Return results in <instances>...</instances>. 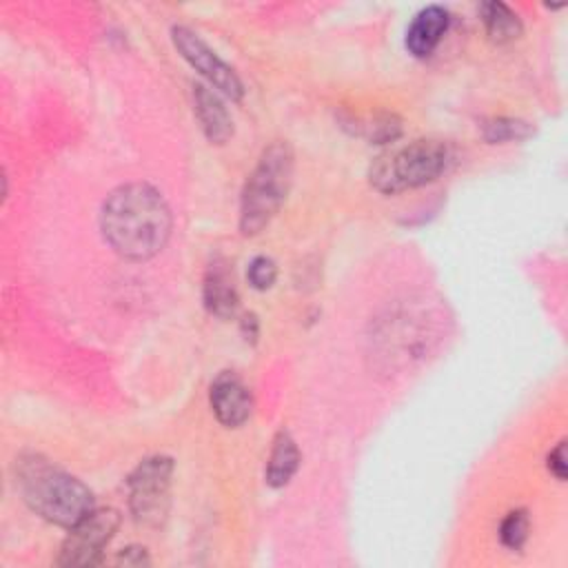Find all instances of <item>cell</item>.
Returning a JSON list of instances; mask_svg holds the SVG:
<instances>
[{
    "label": "cell",
    "instance_id": "6da1fadb",
    "mask_svg": "<svg viewBox=\"0 0 568 568\" xmlns=\"http://www.w3.org/2000/svg\"><path fill=\"white\" fill-rule=\"evenodd\" d=\"M100 231L120 257L144 262L164 248L171 235V209L151 184L129 182L104 197Z\"/></svg>",
    "mask_w": 568,
    "mask_h": 568
},
{
    "label": "cell",
    "instance_id": "7a4b0ae2",
    "mask_svg": "<svg viewBox=\"0 0 568 568\" xmlns=\"http://www.w3.org/2000/svg\"><path fill=\"white\" fill-rule=\"evenodd\" d=\"M16 477L29 508L55 526L71 528L93 510L89 486L40 455L20 457Z\"/></svg>",
    "mask_w": 568,
    "mask_h": 568
},
{
    "label": "cell",
    "instance_id": "3957f363",
    "mask_svg": "<svg viewBox=\"0 0 568 568\" xmlns=\"http://www.w3.org/2000/svg\"><path fill=\"white\" fill-rule=\"evenodd\" d=\"M293 180V151L286 142H273L260 155L248 175L240 202V231L260 233L280 211Z\"/></svg>",
    "mask_w": 568,
    "mask_h": 568
},
{
    "label": "cell",
    "instance_id": "277c9868",
    "mask_svg": "<svg viewBox=\"0 0 568 568\" xmlns=\"http://www.w3.org/2000/svg\"><path fill=\"white\" fill-rule=\"evenodd\" d=\"M450 162V151L439 140H415L393 153L379 155L371 166V184L379 193H399L437 180Z\"/></svg>",
    "mask_w": 568,
    "mask_h": 568
},
{
    "label": "cell",
    "instance_id": "5b68a950",
    "mask_svg": "<svg viewBox=\"0 0 568 568\" xmlns=\"http://www.w3.org/2000/svg\"><path fill=\"white\" fill-rule=\"evenodd\" d=\"M173 459L153 455L142 459L129 475V506L133 517L144 526H160L169 513V488Z\"/></svg>",
    "mask_w": 568,
    "mask_h": 568
},
{
    "label": "cell",
    "instance_id": "8992f818",
    "mask_svg": "<svg viewBox=\"0 0 568 568\" xmlns=\"http://www.w3.org/2000/svg\"><path fill=\"white\" fill-rule=\"evenodd\" d=\"M120 524V515L113 508H93L84 519L71 526L58 564L60 566H93L102 561L104 546L113 539Z\"/></svg>",
    "mask_w": 568,
    "mask_h": 568
},
{
    "label": "cell",
    "instance_id": "52a82bcc",
    "mask_svg": "<svg viewBox=\"0 0 568 568\" xmlns=\"http://www.w3.org/2000/svg\"><path fill=\"white\" fill-rule=\"evenodd\" d=\"M171 38L175 49L180 51V55L202 75L206 78V82L220 91L222 95L231 98V100H242L244 95V84L237 78V73L215 53L211 51V47L191 29L186 27H173L171 29Z\"/></svg>",
    "mask_w": 568,
    "mask_h": 568
},
{
    "label": "cell",
    "instance_id": "ba28073f",
    "mask_svg": "<svg viewBox=\"0 0 568 568\" xmlns=\"http://www.w3.org/2000/svg\"><path fill=\"white\" fill-rule=\"evenodd\" d=\"M209 399L217 422L229 428L242 426L251 415V393L233 371H224L213 379Z\"/></svg>",
    "mask_w": 568,
    "mask_h": 568
},
{
    "label": "cell",
    "instance_id": "9c48e42d",
    "mask_svg": "<svg viewBox=\"0 0 568 568\" xmlns=\"http://www.w3.org/2000/svg\"><path fill=\"white\" fill-rule=\"evenodd\" d=\"M450 24V13L439 7V4H430L426 9H422L410 27L406 29V49L410 55L415 58H428L437 44L442 42L444 33L448 31Z\"/></svg>",
    "mask_w": 568,
    "mask_h": 568
},
{
    "label": "cell",
    "instance_id": "30bf717a",
    "mask_svg": "<svg viewBox=\"0 0 568 568\" xmlns=\"http://www.w3.org/2000/svg\"><path fill=\"white\" fill-rule=\"evenodd\" d=\"M202 300L204 306L211 315L229 320L235 315L237 306H240V295H237V286L233 280V273L229 271V264L222 260H215L204 275V284H202Z\"/></svg>",
    "mask_w": 568,
    "mask_h": 568
},
{
    "label": "cell",
    "instance_id": "8fae6325",
    "mask_svg": "<svg viewBox=\"0 0 568 568\" xmlns=\"http://www.w3.org/2000/svg\"><path fill=\"white\" fill-rule=\"evenodd\" d=\"M193 111L209 142L224 144L233 135V120L222 98L217 95V91H211L206 84L193 87Z\"/></svg>",
    "mask_w": 568,
    "mask_h": 568
},
{
    "label": "cell",
    "instance_id": "7c38bea8",
    "mask_svg": "<svg viewBox=\"0 0 568 568\" xmlns=\"http://www.w3.org/2000/svg\"><path fill=\"white\" fill-rule=\"evenodd\" d=\"M297 466H300L297 444H295V439L291 437L288 430H280L275 435L271 457H268V464H266V473H264L266 484L273 486V488H280V486L288 484L291 477L295 475Z\"/></svg>",
    "mask_w": 568,
    "mask_h": 568
},
{
    "label": "cell",
    "instance_id": "4fadbf2b",
    "mask_svg": "<svg viewBox=\"0 0 568 568\" xmlns=\"http://www.w3.org/2000/svg\"><path fill=\"white\" fill-rule=\"evenodd\" d=\"M479 18L484 22V29L495 44L513 42L521 36V20L519 16L504 2H481L479 4Z\"/></svg>",
    "mask_w": 568,
    "mask_h": 568
},
{
    "label": "cell",
    "instance_id": "5bb4252c",
    "mask_svg": "<svg viewBox=\"0 0 568 568\" xmlns=\"http://www.w3.org/2000/svg\"><path fill=\"white\" fill-rule=\"evenodd\" d=\"M535 133V126L526 120L519 118H490L481 124V138L488 144H499V142H513V140H526Z\"/></svg>",
    "mask_w": 568,
    "mask_h": 568
},
{
    "label": "cell",
    "instance_id": "9a60e30c",
    "mask_svg": "<svg viewBox=\"0 0 568 568\" xmlns=\"http://www.w3.org/2000/svg\"><path fill=\"white\" fill-rule=\"evenodd\" d=\"M528 530H530L528 513L526 510H513L499 524V539L506 548L519 550L528 539Z\"/></svg>",
    "mask_w": 568,
    "mask_h": 568
},
{
    "label": "cell",
    "instance_id": "2e32d148",
    "mask_svg": "<svg viewBox=\"0 0 568 568\" xmlns=\"http://www.w3.org/2000/svg\"><path fill=\"white\" fill-rule=\"evenodd\" d=\"M364 126V133L371 142H377V144H384V142H393L402 135V120L393 113H382V115H375L368 124H362Z\"/></svg>",
    "mask_w": 568,
    "mask_h": 568
},
{
    "label": "cell",
    "instance_id": "e0dca14e",
    "mask_svg": "<svg viewBox=\"0 0 568 568\" xmlns=\"http://www.w3.org/2000/svg\"><path fill=\"white\" fill-rule=\"evenodd\" d=\"M277 277V266L271 257L266 255H257L251 260L248 268H246V280L255 291H266L275 284Z\"/></svg>",
    "mask_w": 568,
    "mask_h": 568
},
{
    "label": "cell",
    "instance_id": "ac0fdd59",
    "mask_svg": "<svg viewBox=\"0 0 568 568\" xmlns=\"http://www.w3.org/2000/svg\"><path fill=\"white\" fill-rule=\"evenodd\" d=\"M548 468H550V473H552L559 481L566 479V442H559V444L550 450V455H548Z\"/></svg>",
    "mask_w": 568,
    "mask_h": 568
},
{
    "label": "cell",
    "instance_id": "d6986e66",
    "mask_svg": "<svg viewBox=\"0 0 568 568\" xmlns=\"http://www.w3.org/2000/svg\"><path fill=\"white\" fill-rule=\"evenodd\" d=\"M118 564H124V566H142V564H149V557H146V550L140 548V546H129L124 548L118 559Z\"/></svg>",
    "mask_w": 568,
    "mask_h": 568
},
{
    "label": "cell",
    "instance_id": "ffe728a7",
    "mask_svg": "<svg viewBox=\"0 0 568 568\" xmlns=\"http://www.w3.org/2000/svg\"><path fill=\"white\" fill-rule=\"evenodd\" d=\"M242 331H244L246 339H248V335H251V339H255V335H257V320H255L253 313H251V315H244V320H242Z\"/></svg>",
    "mask_w": 568,
    "mask_h": 568
}]
</instances>
